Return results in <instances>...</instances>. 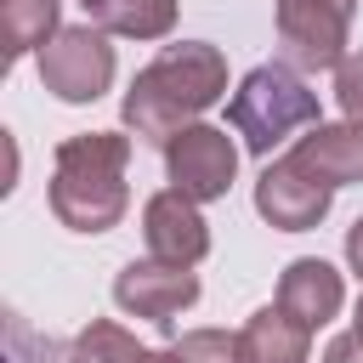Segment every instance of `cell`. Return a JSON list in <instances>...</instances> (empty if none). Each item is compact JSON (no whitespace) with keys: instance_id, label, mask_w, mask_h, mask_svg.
<instances>
[{"instance_id":"13","label":"cell","mask_w":363,"mask_h":363,"mask_svg":"<svg viewBox=\"0 0 363 363\" xmlns=\"http://www.w3.org/2000/svg\"><path fill=\"white\" fill-rule=\"evenodd\" d=\"M85 6H102V0H85Z\"/></svg>"},{"instance_id":"9","label":"cell","mask_w":363,"mask_h":363,"mask_svg":"<svg viewBox=\"0 0 363 363\" xmlns=\"http://www.w3.org/2000/svg\"><path fill=\"white\" fill-rule=\"evenodd\" d=\"M96 11L125 34H159L170 23V0H102Z\"/></svg>"},{"instance_id":"1","label":"cell","mask_w":363,"mask_h":363,"mask_svg":"<svg viewBox=\"0 0 363 363\" xmlns=\"http://www.w3.org/2000/svg\"><path fill=\"white\" fill-rule=\"evenodd\" d=\"M312 113H318V102L295 85L289 68H255V74L244 79L238 102H233V119L250 130V147H261V153L284 136V125L312 119Z\"/></svg>"},{"instance_id":"5","label":"cell","mask_w":363,"mask_h":363,"mask_svg":"<svg viewBox=\"0 0 363 363\" xmlns=\"http://www.w3.org/2000/svg\"><path fill=\"white\" fill-rule=\"evenodd\" d=\"M323 204H329V187H301L295 164L261 176V210L272 221H284V227H306L312 216H323Z\"/></svg>"},{"instance_id":"14","label":"cell","mask_w":363,"mask_h":363,"mask_svg":"<svg viewBox=\"0 0 363 363\" xmlns=\"http://www.w3.org/2000/svg\"><path fill=\"white\" fill-rule=\"evenodd\" d=\"M357 318H363V312H357Z\"/></svg>"},{"instance_id":"11","label":"cell","mask_w":363,"mask_h":363,"mask_svg":"<svg viewBox=\"0 0 363 363\" xmlns=\"http://www.w3.org/2000/svg\"><path fill=\"white\" fill-rule=\"evenodd\" d=\"M340 102H346L352 113H363V62H352V68L340 74Z\"/></svg>"},{"instance_id":"2","label":"cell","mask_w":363,"mask_h":363,"mask_svg":"<svg viewBox=\"0 0 363 363\" xmlns=\"http://www.w3.org/2000/svg\"><path fill=\"white\" fill-rule=\"evenodd\" d=\"M40 68H45V79H51L68 102H85V96H96V91L108 85L113 57H108V45H102L91 28H68V34L40 57Z\"/></svg>"},{"instance_id":"4","label":"cell","mask_w":363,"mask_h":363,"mask_svg":"<svg viewBox=\"0 0 363 363\" xmlns=\"http://www.w3.org/2000/svg\"><path fill=\"white\" fill-rule=\"evenodd\" d=\"M187 68V51H176V57H164V68H147L142 74V85L130 91V102H125V113H130V125H142V130H164V113H159V85L170 79V74H182ZM216 96V79L210 85H182V91H170V102H182V108H204Z\"/></svg>"},{"instance_id":"10","label":"cell","mask_w":363,"mask_h":363,"mask_svg":"<svg viewBox=\"0 0 363 363\" xmlns=\"http://www.w3.org/2000/svg\"><path fill=\"white\" fill-rule=\"evenodd\" d=\"M57 23V0H6V40L11 51H28L34 34H45Z\"/></svg>"},{"instance_id":"8","label":"cell","mask_w":363,"mask_h":363,"mask_svg":"<svg viewBox=\"0 0 363 363\" xmlns=\"http://www.w3.org/2000/svg\"><path fill=\"white\" fill-rule=\"evenodd\" d=\"M193 278L187 272H170L164 284H147V267H130L125 278H119V301L125 306H136V312H147V318H170L182 301H193Z\"/></svg>"},{"instance_id":"7","label":"cell","mask_w":363,"mask_h":363,"mask_svg":"<svg viewBox=\"0 0 363 363\" xmlns=\"http://www.w3.org/2000/svg\"><path fill=\"white\" fill-rule=\"evenodd\" d=\"M335 301H340V284H335V272H329L323 261L289 267V278H284V306H295L301 323H323V318L335 312Z\"/></svg>"},{"instance_id":"12","label":"cell","mask_w":363,"mask_h":363,"mask_svg":"<svg viewBox=\"0 0 363 363\" xmlns=\"http://www.w3.org/2000/svg\"><path fill=\"white\" fill-rule=\"evenodd\" d=\"M352 261H357V267H363V221H357V227H352Z\"/></svg>"},{"instance_id":"6","label":"cell","mask_w":363,"mask_h":363,"mask_svg":"<svg viewBox=\"0 0 363 363\" xmlns=\"http://www.w3.org/2000/svg\"><path fill=\"white\" fill-rule=\"evenodd\" d=\"M147 238H153V250L170 255V261H193V255L204 250V227H199V216H193L182 199H159V204L147 210Z\"/></svg>"},{"instance_id":"3","label":"cell","mask_w":363,"mask_h":363,"mask_svg":"<svg viewBox=\"0 0 363 363\" xmlns=\"http://www.w3.org/2000/svg\"><path fill=\"white\" fill-rule=\"evenodd\" d=\"M170 176L199 193V199H216L227 182H233V147L221 130H187L170 142Z\"/></svg>"}]
</instances>
